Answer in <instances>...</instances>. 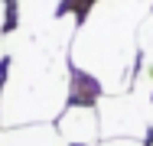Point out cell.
<instances>
[{
    "instance_id": "5",
    "label": "cell",
    "mask_w": 153,
    "mask_h": 146,
    "mask_svg": "<svg viewBox=\"0 0 153 146\" xmlns=\"http://www.w3.org/2000/svg\"><path fill=\"white\" fill-rule=\"evenodd\" d=\"M0 146H68L59 136L56 123H26L0 130Z\"/></svg>"
},
{
    "instance_id": "1",
    "label": "cell",
    "mask_w": 153,
    "mask_h": 146,
    "mask_svg": "<svg viewBox=\"0 0 153 146\" xmlns=\"http://www.w3.org/2000/svg\"><path fill=\"white\" fill-rule=\"evenodd\" d=\"M150 10L153 0H98L72 32L68 65L88 75L101 94L130 91L140 58V26Z\"/></svg>"
},
{
    "instance_id": "6",
    "label": "cell",
    "mask_w": 153,
    "mask_h": 146,
    "mask_svg": "<svg viewBox=\"0 0 153 146\" xmlns=\"http://www.w3.org/2000/svg\"><path fill=\"white\" fill-rule=\"evenodd\" d=\"M98 146H147V140H130V136H117V140H101Z\"/></svg>"
},
{
    "instance_id": "2",
    "label": "cell",
    "mask_w": 153,
    "mask_h": 146,
    "mask_svg": "<svg viewBox=\"0 0 153 146\" xmlns=\"http://www.w3.org/2000/svg\"><path fill=\"white\" fill-rule=\"evenodd\" d=\"M98 123H101V140H150V123H147V107L134 91L124 94H104L98 101Z\"/></svg>"
},
{
    "instance_id": "4",
    "label": "cell",
    "mask_w": 153,
    "mask_h": 146,
    "mask_svg": "<svg viewBox=\"0 0 153 146\" xmlns=\"http://www.w3.org/2000/svg\"><path fill=\"white\" fill-rule=\"evenodd\" d=\"M62 16V0H7L10 32H39Z\"/></svg>"
},
{
    "instance_id": "7",
    "label": "cell",
    "mask_w": 153,
    "mask_h": 146,
    "mask_svg": "<svg viewBox=\"0 0 153 146\" xmlns=\"http://www.w3.org/2000/svg\"><path fill=\"white\" fill-rule=\"evenodd\" d=\"M147 146H153V136H150V140H147Z\"/></svg>"
},
{
    "instance_id": "3",
    "label": "cell",
    "mask_w": 153,
    "mask_h": 146,
    "mask_svg": "<svg viewBox=\"0 0 153 146\" xmlns=\"http://www.w3.org/2000/svg\"><path fill=\"white\" fill-rule=\"evenodd\" d=\"M56 130L68 146H98L101 143L98 104H68L56 117Z\"/></svg>"
}]
</instances>
